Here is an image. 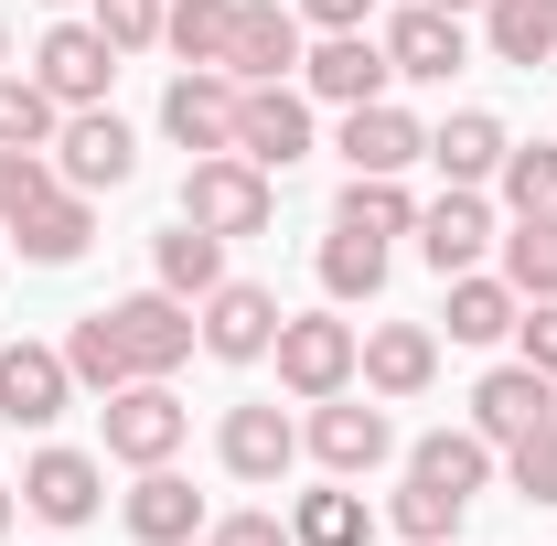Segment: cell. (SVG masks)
Masks as SVG:
<instances>
[{
    "mask_svg": "<svg viewBox=\"0 0 557 546\" xmlns=\"http://www.w3.org/2000/svg\"><path fill=\"white\" fill-rule=\"evenodd\" d=\"M493 461H504V450H493L483 429H429V439L408 450V482H440V493H461V504H472V493L493 482Z\"/></svg>",
    "mask_w": 557,
    "mask_h": 546,
    "instance_id": "cb8c5ba5",
    "label": "cell"
},
{
    "mask_svg": "<svg viewBox=\"0 0 557 546\" xmlns=\"http://www.w3.org/2000/svg\"><path fill=\"white\" fill-rule=\"evenodd\" d=\"M547 418H557V375H536L525 353H515V364H493L483 386H472V429H483L493 450H515V439H536Z\"/></svg>",
    "mask_w": 557,
    "mask_h": 546,
    "instance_id": "7c38bea8",
    "label": "cell"
},
{
    "mask_svg": "<svg viewBox=\"0 0 557 546\" xmlns=\"http://www.w3.org/2000/svg\"><path fill=\"white\" fill-rule=\"evenodd\" d=\"M150 278H161L172 300H205V289H225V236H205V225L183 214L172 236H150Z\"/></svg>",
    "mask_w": 557,
    "mask_h": 546,
    "instance_id": "484cf974",
    "label": "cell"
},
{
    "mask_svg": "<svg viewBox=\"0 0 557 546\" xmlns=\"http://www.w3.org/2000/svg\"><path fill=\"white\" fill-rule=\"evenodd\" d=\"M440 289H450V311H440V322H450V343H504L515 333V311H525V300H515V289H504V269H461V278H440Z\"/></svg>",
    "mask_w": 557,
    "mask_h": 546,
    "instance_id": "4316f807",
    "label": "cell"
},
{
    "mask_svg": "<svg viewBox=\"0 0 557 546\" xmlns=\"http://www.w3.org/2000/svg\"><path fill=\"white\" fill-rule=\"evenodd\" d=\"M483 247H504V236H493V204L472 194V183H450L440 204H418V258H429L440 278L483 269Z\"/></svg>",
    "mask_w": 557,
    "mask_h": 546,
    "instance_id": "9a60e30c",
    "label": "cell"
},
{
    "mask_svg": "<svg viewBox=\"0 0 557 546\" xmlns=\"http://www.w3.org/2000/svg\"><path fill=\"white\" fill-rule=\"evenodd\" d=\"M205 546H300V536H289L278 514H214V525H205Z\"/></svg>",
    "mask_w": 557,
    "mask_h": 546,
    "instance_id": "60d3db41",
    "label": "cell"
},
{
    "mask_svg": "<svg viewBox=\"0 0 557 546\" xmlns=\"http://www.w3.org/2000/svg\"><path fill=\"white\" fill-rule=\"evenodd\" d=\"M194 322H205V353L214 364H269V343H278V289H258V278H225V289H205L194 300Z\"/></svg>",
    "mask_w": 557,
    "mask_h": 546,
    "instance_id": "8992f818",
    "label": "cell"
},
{
    "mask_svg": "<svg viewBox=\"0 0 557 546\" xmlns=\"http://www.w3.org/2000/svg\"><path fill=\"white\" fill-rule=\"evenodd\" d=\"M236 97H247V86H236L225 65H183L172 97H161V129L183 139L194 161H205V150H236Z\"/></svg>",
    "mask_w": 557,
    "mask_h": 546,
    "instance_id": "8fae6325",
    "label": "cell"
},
{
    "mask_svg": "<svg viewBox=\"0 0 557 546\" xmlns=\"http://www.w3.org/2000/svg\"><path fill=\"white\" fill-rule=\"evenodd\" d=\"M289 536H300V546H364V536H375V514H364V493H354V482H322V493H300Z\"/></svg>",
    "mask_w": 557,
    "mask_h": 546,
    "instance_id": "f1b7e54d",
    "label": "cell"
},
{
    "mask_svg": "<svg viewBox=\"0 0 557 546\" xmlns=\"http://www.w3.org/2000/svg\"><path fill=\"white\" fill-rule=\"evenodd\" d=\"M139 172V139L119 108H65V129H54V183L65 194H119Z\"/></svg>",
    "mask_w": 557,
    "mask_h": 546,
    "instance_id": "277c9868",
    "label": "cell"
},
{
    "mask_svg": "<svg viewBox=\"0 0 557 546\" xmlns=\"http://www.w3.org/2000/svg\"><path fill=\"white\" fill-rule=\"evenodd\" d=\"M33 86H44L54 108H108V86H119V44H108L97 22H54V33L33 44Z\"/></svg>",
    "mask_w": 557,
    "mask_h": 546,
    "instance_id": "5b68a950",
    "label": "cell"
},
{
    "mask_svg": "<svg viewBox=\"0 0 557 546\" xmlns=\"http://www.w3.org/2000/svg\"><path fill=\"white\" fill-rule=\"evenodd\" d=\"M515 343H525L536 375H557V300H525V311H515Z\"/></svg>",
    "mask_w": 557,
    "mask_h": 546,
    "instance_id": "ab89813d",
    "label": "cell"
},
{
    "mask_svg": "<svg viewBox=\"0 0 557 546\" xmlns=\"http://www.w3.org/2000/svg\"><path fill=\"white\" fill-rule=\"evenodd\" d=\"M54 129H65V108L22 65H0V150H54Z\"/></svg>",
    "mask_w": 557,
    "mask_h": 546,
    "instance_id": "d6a6232c",
    "label": "cell"
},
{
    "mask_svg": "<svg viewBox=\"0 0 557 546\" xmlns=\"http://www.w3.org/2000/svg\"><path fill=\"white\" fill-rule=\"evenodd\" d=\"M183 214H194L205 236H269L278 225V183L258 161H236V150H205V161L183 172Z\"/></svg>",
    "mask_w": 557,
    "mask_h": 546,
    "instance_id": "7a4b0ae2",
    "label": "cell"
},
{
    "mask_svg": "<svg viewBox=\"0 0 557 546\" xmlns=\"http://www.w3.org/2000/svg\"><path fill=\"white\" fill-rule=\"evenodd\" d=\"M11 504H22V493H11V482H0V536H11Z\"/></svg>",
    "mask_w": 557,
    "mask_h": 546,
    "instance_id": "7bdbcfd3",
    "label": "cell"
},
{
    "mask_svg": "<svg viewBox=\"0 0 557 546\" xmlns=\"http://www.w3.org/2000/svg\"><path fill=\"white\" fill-rule=\"evenodd\" d=\"M65 375L86 386V397H119V386L139 375V364H129V343H119V322H108V311H86V322L65 333Z\"/></svg>",
    "mask_w": 557,
    "mask_h": 546,
    "instance_id": "83f0119b",
    "label": "cell"
},
{
    "mask_svg": "<svg viewBox=\"0 0 557 546\" xmlns=\"http://www.w3.org/2000/svg\"><path fill=\"white\" fill-rule=\"evenodd\" d=\"M194 546H205V536H194Z\"/></svg>",
    "mask_w": 557,
    "mask_h": 546,
    "instance_id": "7dc6e473",
    "label": "cell"
},
{
    "mask_svg": "<svg viewBox=\"0 0 557 546\" xmlns=\"http://www.w3.org/2000/svg\"><path fill=\"white\" fill-rule=\"evenodd\" d=\"M504 204L515 214H557V139H525V150H504Z\"/></svg>",
    "mask_w": 557,
    "mask_h": 546,
    "instance_id": "d590c367",
    "label": "cell"
},
{
    "mask_svg": "<svg viewBox=\"0 0 557 546\" xmlns=\"http://www.w3.org/2000/svg\"><path fill=\"white\" fill-rule=\"evenodd\" d=\"M504 150H515V139H504V119H493V108H450V119L429 129V161H440L450 183H472V194L504 172Z\"/></svg>",
    "mask_w": 557,
    "mask_h": 546,
    "instance_id": "603a6c76",
    "label": "cell"
},
{
    "mask_svg": "<svg viewBox=\"0 0 557 546\" xmlns=\"http://www.w3.org/2000/svg\"><path fill=\"white\" fill-rule=\"evenodd\" d=\"M11 247H22V269H75V258L97 247V194H65V183H54L44 204L11 225Z\"/></svg>",
    "mask_w": 557,
    "mask_h": 546,
    "instance_id": "d6986e66",
    "label": "cell"
},
{
    "mask_svg": "<svg viewBox=\"0 0 557 546\" xmlns=\"http://www.w3.org/2000/svg\"><path fill=\"white\" fill-rule=\"evenodd\" d=\"M461 514H472V504H461V493H440V482H408V493L386 504V525H397L408 546H450V536H461Z\"/></svg>",
    "mask_w": 557,
    "mask_h": 546,
    "instance_id": "e575fe53",
    "label": "cell"
},
{
    "mask_svg": "<svg viewBox=\"0 0 557 546\" xmlns=\"http://www.w3.org/2000/svg\"><path fill=\"white\" fill-rule=\"evenodd\" d=\"M440 11H483V0H440Z\"/></svg>",
    "mask_w": 557,
    "mask_h": 546,
    "instance_id": "ee69618b",
    "label": "cell"
},
{
    "mask_svg": "<svg viewBox=\"0 0 557 546\" xmlns=\"http://www.w3.org/2000/svg\"><path fill=\"white\" fill-rule=\"evenodd\" d=\"M108 322H119V343H129V364H139V375H172V364L205 343L194 300H172L161 278H150V289H129V300H108Z\"/></svg>",
    "mask_w": 557,
    "mask_h": 546,
    "instance_id": "ba28073f",
    "label": "cell"
},
{
    "mask_svg": "<svg viewBox=\"0 0 557 546\" xmlns=\"http://www.w3.org/2000/svg\"><path fill=\"white\" fill-rule=\"evenodd\" d=\"M311 461L333 482H364L375 461H397V418L375 408V397H322L311 408Z\"/></svg>",
    "mask_w": 557,
    "mask_h": 546,
    "instance_id": "52a82bcc",
    "label": "cell"
},
{
    "mask_svg": "<svg viewBox=\"0 0 557 546\" xmlns=\"http://www.w3.org/2000/svg\"><path fill=\"white\" fill-rule=\"evenodd\" d=\"M333 225H364V236H418V204H408V183H386V172H354L344 204H333Z\"/></svg>",
    "mask_w": 557,
    "mask_h": 546,
    "instance_id": "836d02e7",
    "label": "cell"
},
{
    "mask_svg": "<svg viewBox=\"0 0 557 546\" xmlns=\"http://www.w3.org/2000/svg\"><path fill=\"white\" fill-rule=\"evenodd\" d=\"M0 65H11V22H0Z\"/></svg>",
    "mask_w": 557,
    "mask_h": 546,
    "instance_id": "f6af8a7d",
    "label": "cell"
},
{
    "mask_svg": "<svg viewBox=\"0 0 557 546\" xmlns=\"http://www.w3.org/2000/svg\"><path fill=\"white\" fill-rule=\"evenodd\" d=\"M161 11H172V0H86V22H97L119 54H150V44H161Z\"/></svg>",
    "mask_w": 557,
    "mask_h": 546,
    "instance_id": "74e56055",
    "label": "cell"
},
{
    "mask_svg": "<svg viewBox=\"0 0 557 546\" xmlns=\"http://www.w3.org/2000/svg\"><path fill=\"white\" fill-rule=\"evenodd\" d=\"M504 289H515V300H557V214H515V236H504Z\"/></svg>",
    "mask_w": 557,
    "mask_h": 546,
    "instance_id": "4dcf8cb0",
    "label": "cell"
},
{
    "mask_svg": "<svg viewBox=\"0 0 557 546\" xmlns=\"http://www.w3.org/2000/svg\"><path fill=\"white\" fill-rule=\"evenodd\" d=\"M408 161H429V129H418L397 97H375V108H344V172H408Z\"/></svg>",
    "mask_w": 557,
    "mask_h": 546,
    "instance_id": "44dd1931",
    "label": "cell"
},
{
    "mask_svg": "<svg viewBox=\"0 0 557 546\" xmlns=\"http://www.w3.org/2000/svg\"><path fill=\"white\" fill-rule=\"evenodd\" d=\"M386 65L408 75V86H450V75L472 65V33H461V11H440V0H408V11L386 22Z\"/></svg>",
    "mask_w": 557,
    "mask_h": 546,
    "instance_id": "30bf717a",
    "label": "cell"
},
{
    "mask_svg": "<svg viewBox=\"0 0 557 546\" xmlns=\"http://www.w3.org/2000/svg\"><path fill=\"white\" fill-rule=\"evenodd\" d=\"M483 44L493 65H557V0H483Z\"/></svg>",
    "mask_w": 557,
    "mask_h": 546,
    "instance_id": "d4e9b609",
    "label": "cell"
},
{
    "mask_svg": "<svg viewBox=\"0 0 557 546\" xmlns=\"http://www.w3.org/2000/svg\"><path fill=\"white\" fill-rule=\"evenodd\" d=\"M161 44H172L183 65H225V44H236V0H172V11H161Z\"/></svg>",
    "mask_w": 557,
    "mask_h": 546,
    "instance_id": "1f68e13d",
    "label": "cell"
},
{
    "mask_svg": "<svg viewBox=\"0 0 557 546\" xmlns=\"http://www.w3.org/2000/svg\"><path fill=\"white\" fill-rule=\"evenodd\" d=\"M225 75H236V86H289V75H300V11H278V0H236Z\"/></svg>",
    "mask_w": 557,
    "mask_h": 546,
    "instance_id": "2e32d148",
    "label": "cell"
},
{
    "mask_svg": "<svg viewBox=\"0 0 557 546\" xmlns=\"http://www.w3.org/2000/svg\"><path fill=\"white\" fill-rule=\"evenodd\" d=\"M300 150H311V97H300V86H247V97H236V161L289 172Z\"/></svg>",
    "mask_w": 557,
    "mask_h": 546,
    "instance_id": "4fadbf2b",
    "label": "cell"
},
{
    "mask_svg": "<svg viewBox=\"0 0 557 546\" xmlns=\"http://www.w3.org/2000/svg\"><path fill=\"white\" fill-rule=\"evenodd\" d=\"M322 289H333V300H375V289H386V236L333 225V236H322Z\"/></svg>",
    "mask_w": 557,
    "mask_h": 546,
    "instance_id": "f546056e",
    "label": "cell"
},
{
    "mask_svg": "<svg viewBox=\"0 0 557 546\" xmlns=\"http://www.w3.org/2000/svg\"><path fill=\"white\" fill-rule=\"evenodd\" d=\"M54 11H75V0H54Z\"/></svg>",
    "mask_w": 557,
    "mask_h": 546,
    "instance_id": "bcb514c9",
    "label": "cell"
},
{
    "mask_svg": "<svg viewBox=\"0 0 557 546\" xmlns=\"http://www.w3.org/2000/svg\"><path fill=\"white\" fill-rule=\"evenodd\" d=\"M386 86H397V65H386L375 33H322L300 54V97H322V108H375Z\"/></svg>",
    "mask_w": 557,
    "mask_h": 546,
    "instance_id": "9c48e42d",
    "label": "cell"
},
{
    "mask_svg": "<svg viewBox=\"0 0 557 546\" xmlns=\"http://www.w3.org/2000/svg\"><path fill=\"white\" fill-rule=\"evenodd\" d=\"M22 504H33L44 525H86V514L108 504V472H97L86 450H33V461H22Z\"/></svg>",
    "mask_w": 557,
    "mask_h": 546,
    "instance_id": "ffe728a7",
    "label": "cell"
},
{
    "mask_svg": "<svg viewBox=\"0 0 557 546\" xmlns=\"http://www.w3.org/2000/svg\"><path fill=\"white\" fill-rule=\"evenodd\" d=\"M354 375H364V397H418V386L440 375V333H429V322H375Z\"/></svg>",
    "mask_w": 557,
    "mask_h": 546,
    "instance_id": "7402d4cb",
    "label": "cell"
},
{
    "mask_svg": "<svg viewBox=\"0 0 557 546\" xmlns=\"http://www.w3.org/2000/svg\"><path fill=\"white\" fill-rule=\"evenodd\" d=\"M504 472H515L525 504H557V418L536 429V439H515V450H504Z\"/></svg>",
    "mask_w": 557,
    "mask_h": 546,
    "instance_id": "f35d334b",
    "label": "cell"
},
{
    "mask_svg": "<svg viewBox=\"0 0 557 546\" xmlns=\"http://www.w3.org/2000/svg\"><path fill=\"white\" fill-rule=\"evenodd\" d=\"M44 194H54V150H0V225H22Z\"/></svg>",
    "mask_w": 557,
    "mask_h": 546,
    "instance_id": "8d00e7d4",
    "label": "cell"
},
{
    "mask_svg": "<svg viewBox=\"0 0 557 546\" xmlns=\"http://www.w3.org/2000/svg\"><path fill=\"white\" fill-rule=\"evenodd\" d=\"M214 450H225V472H236V482H258V493H269V482L289 472V461H300V429H289V418H278L269 397H247V408H225Z\"/></svg>",
    "mask_w": 557,
    "mask_h": 546,
    "instance_id": "ac0fdd59",
    "label": "cell"
},
{
    "mask_svg": "<svg viewBox=\"0 0 557 546\" xmlns=\"http://www.w3.org/2000/svg\"><path fill=\"white\" fill-rule=\"evenodd\" d=\"M97 418H108V461H129V472H150V461H172L183 450V397L161 386V375H129L119 397H97Z\"/></svg>",
    "mask_w": 557,
    "mask_h": 546,
    "instance_id": "3957f363",
    "label": "cell"
},
{
    "mask_svg": "<svg viewBox=\"0 0 557 546\" xmlns=\"http://www.w3.org/2000/svg\"><path fill=\"white\" fill-rule=\"evenodd\" d=\"M269 364H278V386L300 397V408H322V397H344L354 386V364H364V333H354L344 311H289L269 343Z\"/></svg>",
    "mask_w": 557,
    "mask_h": 546,
    "instance_id": "6da1fadb",
    "label": "cell"
},
{
    "mask_svg": "<svg viewBox=\"0 0 557 546\" xmlns=\"http://www.w3.org/2000/svg\"><path fill=\"white\" fill-rule=\"evenodd\" d=\"M65 397H75V375H65L54 343H11L0 333V418H11V429H54Z\"/></svg>",
    "mask_w": 557,
    "mask_h": 546,
    "instance_id": "5bb4252c",
    "label": "cell"
},
{
    "mask_svg": "<svg viewBox=\"0 0 557 546\" xmlns=\"http://www.w3.org/2000/svg\"><path fill=\"white\" fill-rule=\"evenodd\" d=\"M364 11L375 0H300V22H322V33H364Z\"/></svg>",
    "mask_w": 557,
    "mask_h": 546,
    "instance_id": "b9f144b4",
    "label": "cell"
},
{
    "mask_svg": "<svg viewBox=\"0 0 557 546\" xmlns=\"http://www.w3.org/2000/svg\"><path fill=\"white\" fill-rule=\"evenodd\" d=\"M119 514H129V536H139V546H194V536L214 525V514H205V493L172 472V461H150V472L129 482V504H119Z\"/></svg>",
    "mask_w": 557,
    "mask_h": 546,
    "instance_id": "e0dca14e",
    "label": "cell"
}]
</instances>
